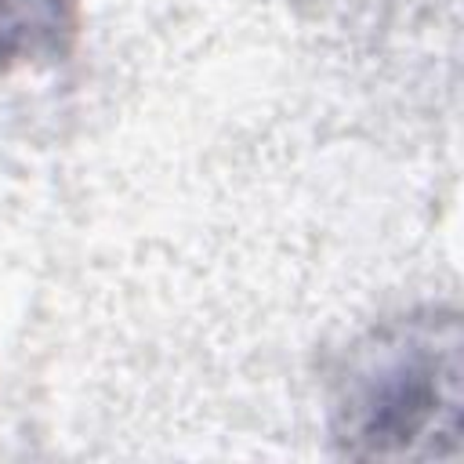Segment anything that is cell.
<instances>
[{
  "label": "cell",
  "instance_id": "6da1fadb",
  "mask_svg": "<svg viewBox=\"0 0 464 464\" xmlns=\"http://www.w3.org/2000/svg\"><path fill=\"white\" fill-rule=\"evenodd\" d=\"M464 341L446 304L410 308L348 344L330 377L326 428L352 460H439L460 450Z\"/></svg>",
  "mask_w": 464,
  "mask_h": 464
},
{
  "label": "cell",
  "instance_id": "7a4b0ae2",
  "mask_svg": "<svg viewBox=\"0 0 464 464\" xmlns=\"http://www.w3.org/2000/svg\"><path fill=\"white\" fill-rule=\"evenodd\" d=\"M80 33V0H0V80L62 62Z\"/></svg>",
  "mask_w": 464,
  "mask_h": 464
}]
</instances>
